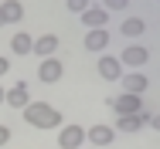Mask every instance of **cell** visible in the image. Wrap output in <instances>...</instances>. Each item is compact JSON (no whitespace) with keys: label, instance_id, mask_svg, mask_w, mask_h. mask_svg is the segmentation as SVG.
<instances>
[{"label":"cell","instance_id":"obj_4","mask_svg":"<svg viewBox=\"0 0 160 149\" xmlns=\"http://www.w3.org/2000/svg\"><path fill=\"white\" fill-rule=\"evenodd\" d=\"M116 61H119L123 68H143V64L150 61V51H147L143 44H129V48H123V54Z\"/></svg>","mask_w":160,"mask_h":149},{"label":"cell","instance_id":"obj_13","mask_svg":"<svg viewBox=\"0 0 160 149\" xmlns=\"http://www.w3.org/2000/svg\"><path fill=\"white\" fill-rule=\"evenodd\" d=\"M0 14H3L7 24H17V21L24 17V3H21V0H3V3H0Z\"/></svg>","mask_w":160,"mask_h":149},{"label":"cell","instance_id":"obj_11","mask_svg":"<svg viewBox=\"0 0 160 149\" xmlns=\"http://www.w3.org/2000/svg\"><path fill=\"white\" fill-rule=\"evenodd\" d=\"M147 122H150V115H147V109H143V112H136V115H116V129L136 132V129H143Z\"/></svg>","mask_w":160,"mask_h":149},{"label":"cell","instance_id":"obj_12","mask_svg":"<svg viewBox=\"0 0 160 149\" xmlns=\"http://www.w3.org/2000/svg\"><path fill=\"white\" fill-rule=\"evenodd\" d=\"M106 21H109V14H106L102 7H85V10H82V24H85L89 30L106 27Z\"/></svg>","mask_w":160,"mask_h":149},{"label":"cell","instance_id":"obj_14","mask_svg":"<svg viewBox=\"0 0 160 149\" xmlns=\"http://www.w3.org/2000/svg\"><path fill=\"white\" fill-rule=\"evenodd\" d=\"M85 48H89V51H102V48H109V30H106V27L89 30V34H85Z\"/></svg>","mask_w":160,"mask_h":149},{"label":"cell","instance_id":"obj_5","mask_svg":"<svg viewBox=\"0 0 160 149\" xmlns=\"http://www.w3.org/2000/svg\"><path fill=\"white\" fill-rule=\"evenodd\" d=\"M65 75V64H62V58H44L41 61V68H38V78L44 81V85H55L58 78Z\"/></svg>","mask_w":160,"mask_h":149},{"label":"cell","instance_id":"obj_23","mask_svg":"<svg viewBox=\"0 0 160 149\" xmlns=\"http://www.w3.org/2000/svg\"><path fill=\"white\" fill-rule=\"evenodd\" d=\"M0 105H3V88H0Z\"/></svg>","mask_w":160,"mask_h":149},{"label":"cell","instance_id":"obj_22","mask_svg":"<svg viewBox=\"0 0 160 149\" xmlns=\"http://www.w3.org/2000/svg\"><path fill=\"white\" fill-rule=\"evenodd\" d=\"M0 27H7V21H3V14H0Z\"/></svg>","mask_w":160,"mask_h":149},{"label":"cell","instance_id":"obj_21","mask_svg":"<svg viewBox=\"0 0 160 149\" xmlns=\"http://www.w3.org/2000/svg\"><path fill=\"white\" fill-rule=\"evenodd\" d=\"M150 125H153V129L160 132V112H157V115H150Z\"/></svg>","mask_w":160,"mask_h":149},{"label":"cell","instance_id":"obj_17","mask_svg":"<svg viewBox=\"0 0 160 149\" xmlns=\"http://www.w3.org/2000/svg\"><path fill=\"white\" fill-rule=\"evenodd\" d=\"M126 3L129 0H102V10L109 14V10H126Z\"/></svg>","mask_w":160,"mask_h":149},{"label":"cell","instance_id":"obj_16","mask_svg":"<svg viewBox=\"0 0 160 149\" xmlns=\"http://www.w3.org/2000/svg\"><path fill=\"white\" fill-rule=\"evenodd\" d=\"M143 30H147V21H143V17H129V21L119 24V34H123V37H140Z\"/></svg>","mask_w":160,"mask_h":149},{"label":"cell","instance_id":"obj_6","mask_svg":"<svg viewBox=\"0 0 160 149\" xmlns=\"http://www.w3.org/2000/svg\"><path fill=\"white\" fill-rule=\"evenodd\" d=\"M82 142H85V129L82 125H65L58 132V146L62 149H82Z\"/></svg>","mask_w":160,"mask_h":149},{"label":"cell","instance_id":"obj_10","mask_svg":"<svg viewBox=\"0 0 160 149\" xmlns=\"http://www.w3.org/2000/svg\"><path fill=\"white\" fill-rule=\"evenodd\" d=\"M85 139H89L92 146H109V142L116 139V129H112V125H92V129H85Z\"/></svg>","mask_w":160,"mask_h":149},{"label":"cell","instance_id":"obj_19","mask_svg":"<svg viewBox=\"0 0 160 149\" xmlns=\"http://www.w3.org/2000/svg\"><path fill=\"white\" fill-rule=\"evenodd\" d=\"M10 142V125H0V146Z\"/></svg>","mask_w":160,"mask_h":149},{"label":"cell","instance_id":"obj_1","mask_svg":"<svg viewBox=\"0 0 160 149\" xmlns=\"http://www.w3.org/2000/svg\"><path fill=\"white\" fill-rule=\"evenodd\" d=\"M21 112L31 129H58L62 125V112L48 102H28V109H21Z\"/></svg>","mask_w":160,"mask_h":149},{"label":"cell","instance_id":"obj_20","mask_svg":"<svg viewBox=\"0 0 160 149\" xmlns=\"http://www.w3.org/2000/svg\"><path fill=\"white\" fill-rule=\"evenodd\" d=\"M3 75H10V61L7 58H0V78H3Z\"/></svg>","mask_w":160,"mask_h":149},{"label":"cell","instance_id":"obj_7","mask_svg":"<svg viewBox=\"0 0 160 149\" xmlns=\"http://www.w3.org/2000/svg\"><path fill=\"white\" fill-rule=\"evenodd\" d=\"M58 48H62V41H58L55 34H41V37H34V48H31V51L44 61V58H55V51H58Z\"/></svg>","mask_w":160,"mask_h":149},{"label":"cell","instance_id":"obj_15","mask_svg":"<svg viewBox=\"0 0 160 149\" xmlns=\"http://www.w3.org/2000/svg\"><path fill=\"white\" fill-rule=\"evenodd\" d=\"M31 48H34V37H31V34L17 30V34L10 37V51H14V54H31Z\"/></svg>","mask_w":160,"mask_h":149},{"label":"cell","instance_id":"obj_18","mask_svg":"<svg viewBox=\"0 0 160 149\" xmlns=\"http://www.w3.org/2000/svg\"><path fill=\"white\" fill-rule=\"evenodd\" d=\"M85 7H89V0H68V10H72V14H82Z\"/></svg>","mask_w":160,"mask_h":149},{"label":"cell","instance_id":"obj_8","mask_svg":"<svg viewBox=\"0 0 160 149\" xmlns=\"http://www.w3.org/2000/svg\"><path fill=\"white\" fill-rule=\"evenodd\" d=\"M96 71H99V78H106V81H116V78H123V64L112 58V54H102L96 64Z\"/></svg>","mask_w":160,"mask_h":149},{"label":"cell","instance_id":"obj_3","mask_svg":"<svg viewBox=\"0 0 160 149\" xmlns=\"http://www.w3.org/2000/svg\"><path fill=\"white\" fill-rule=\"evenodd\" d=\"M28 102H31L28 81H14L10 88H3V105H10V109H28Z\"/></svg>","mask_w":160,"mask_h":149},{"label":"cell","instance_id":"obj_9","mask_svg":"<svg viewBox=\"0 0 160 149\" xmlns=\"http://www.w3.org/2000/svg\"><path fill=\"white\" fill-rule=\"evenodd\" d=\"M147 88H150V78H147L143 71H129V75H123V91H126V95H143Z\"/></svg>","mask_w":160,"mask_h":149},{"label":"cell","instance_id":"obj_2","mask_svg":"<svg viewBox=\"0 0 160 149\" xmlns=\"http://www.w3.org/2000/svg\"><path fill=\"white\" fill-rule=\"evenodd\" d=\"M109 102V109L116 112V115H136V112H143V95H116V98H106Z\"/></svg>","mask_w":160,"mask_h":149}]
</instances>
